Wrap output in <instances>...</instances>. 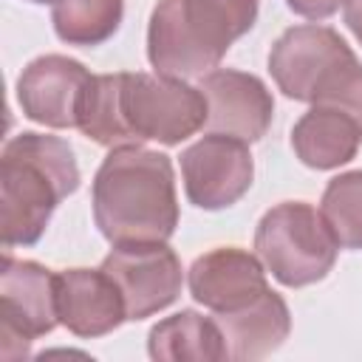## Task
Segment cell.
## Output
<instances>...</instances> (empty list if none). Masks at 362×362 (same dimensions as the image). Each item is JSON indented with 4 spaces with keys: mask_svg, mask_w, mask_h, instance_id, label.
I'll return each instance as SVG.
<instances>
[{
    "mask_svg": "<svg viewBox=\"0 0 362 362\" xmlns=\"http://www.w3.org/2000/svg\"><path fill=\"white\" fill-rule=\"evenodd\" d=\"M28 3H51V6H54L57 0H28Z\"/></svg>",
    "mask_w": 362,
    "mask_h": 362,
    "instance_id": "44dd1931",
    "label": "cell"
},
{
    "mask_svg": "<svg viewBox=\"0 0 362 362\" xmlns=\"http://www.w3.org/2000/svg\"><path fill=\"white\" fill-rule=\"evenodd\" d=\"M226 345V359L232 362H255L277 351L291 331V311L286 300L266 288L249 305L212 314Z\"/></svg>",
    "mask_w": 362,
    "mask_h": 362,
    "instance_id": "5bb4252c",
    "label": "cell"
},
{
    "mask_svg": "<svg viewBox=\"0 0 362 362\" xmlns=\"http://www.w3.org/2000/svg\"><path fill=\"white\" fill-rule=\"evenodd\" d=\"M362 122L339 105H311L291 127V150L311 170H337L356 158Z\"/></svg>",
    "mask_w": 362,
    "mask_h": 362,
    "instance_id": "9a60e30c",
    "label": "cell"
},
{
    "mask_svg": "<svg viewBox=\"0 0 362 362\" xmlns=\"http://www.w3.org/2000/svg\"><path fill=\"white\" fill-rule=\"evenodd\" d=\"M124 17V0H57L51 6L54 34L79 48L107 42Z\"/></svg>",
    "mask_w": 362,
    "mask_h": 362,
    "instance_id": "e0dca14e",
    "label": "cell"
},
{
    "mask_svg": "<svg viewBox=\"0 0 362 362\" xmlns=\"http://www.w3.org/2000/svg\"><path fill=\"white\" fill-rule=\"evenodd\" d=\"M74 147L59 136L23 130L0 153V238L3 249L34 246L59 201L79 189Z\"/></svg>",
    "mask_w": 362,
    "mask_h": 362,
    "instance_id": "3957f363",
    "label": "cell"
},
{
    "mask_svg": "<svg viewBox=\"0 0 362 362\" xmlns=\"http://www.w3.org/2000/svg\"><path fill=\"white\" fill-rule=\"evenodd\" d=\"M57 314L59 325L82 339L105 337L127 322L122 291L102 266L57 272Z\"/></svg>",
    "mask_w": 362,
    "mask_h": 362,
    "instance_id": "4fadbf2b",
    "label": "cell"
},
{
    "mask_svg": "<svg viewBox=\"0 0 362 362\" xmlns=\"http://www.w3.org/2000/svg\"><path fill=\"white\" fill-rule=\"evenodd\" d=\"M198 88L206 99V133L235 136L246 144L266 136L274 99L260 76L238 68H215L198 79Z\"/></svg>",
    "mask_w": 362,
    "mask_h": 362,
    "instance_id": "8fae6325",
    "label": "cell"
},
{
    "mask_svg": "<svg viewBox=\"0 0 362 362\" xmlns=\"http://www.w3.org/2000/svg\"><path fill=\"white\" fill-rule=\"evenodd\" d=\"M93 74L65 54H42L17 76V105L25 119L68 130L79 124V110Z\"/></svg>",
    "mask_w": 362,
    "mask_h": 362,
    "instance_id": "30bf717a",
    "label": "cell"
},
{
    "mask_svg": "<svg viewBox=\"0 0 362 362\" xmlns=\"http://www.w3.org/2000/svg\"><path fill=\"white\" fill-rule=\"evenodd\" d=\"M181 178L192 206L206 212L226 209L252 187L255 161L249 144L235 136L206 133L181 150Z\"/></svg>",
    "mask_w": 362,
    "mask_h": 362,
    "instance_id": "9c48e42d",
    "label": "cell"
},
{
    "mask_svg": "<svg viewBox=\"0 0 362 362\" xmlns=\"http://www.w3.org/2000/svg\"><path fill=\"white\" fill-rule=\"evenodd\" d=\"M359 68V57L339 37V31L320 23L286 28L269 51V74L294 102L314 105Z\"/></svg>",
    "mask_w": 362,
    "mask_h": 362,
    "instance_id": "8992f818",
    "label": "cell"
},
{
    "mask_svg": "<svg viewBox=\"0 0 362 362\" xmlns=\"http://www.w3.org/2000/svg\"><path fill=\"white\" fill-rule=\"evenodd\" d=\"M93 223L116 243L170 240L178 226L175 170L167 153L141 144L113 147L90 184Z\"/></svg>",
    "mask_w": 362,
    "mask_h": 362,
    "instance_id": "7a4b0ae2",
    "label": "cell"
},
{
    "mask_svg": "<svg viewBox=\"0 0 362 362\" xmlns=\"http://www.w3.org/2000/svg\"><path fill=\"white\" fill-rule=\"evenodd\" d=\"M102 269L119 286L130 322H139L173 305L184 283L181 260L167 240L116 243L105 255Z\"/></svg>",
    "mask_w": 362,
    "mask_h": 362,
    "instance_id": "ba28073f",
    "label": "cell"
},
{
    "mask_svg": "<svg viewBox=\"0 0 362 362\" xmlns=\"http://www.w3.org/2000/svg\"><path fill=\"white\" fill-rule=\"evenodd\" d=\"M57 325V274L37 260H17L6 249L0 269V356H28V345Z\"/></svg>",
    "mask_w": 362,
    "mask_h": 362,
    "instance_id": "52a82bcc",
    "label": "cell"
},
{
    "mask_svg": "<svg viewBox=\"0 0 362 362\" xmlns=\"http://www.w3.org/2000/svg\"><path fill=\"white\" fill-rule=\"evenodd\" d=\"M187 286L192 300L212 314L243 308L269 288L263 260L238 246H218L195 257L187 272Z\"/></svg>",
    "mask_w": 362,
    "mask_h": 362,
    "instance_id": "7c38bea8",
    "label": "cell"
},
{
    "mask_svg": "<svg viewBox=\"0 0 362 362\" xmlns=\"http://www.w3.org/2000/svg\"><path fill=\"white\" fill-rule=\"evenodd\" d=\"M206 124V99L187 79L122 71L93 74L76 130L102 147L181 144Z\"/></svg>",
    "mask_w": 362,
    "mask_h": 362,
    "instance_id": "6da1fadb",
    "label": "cell"
},
{
    "mask_svg": "<svg viewBox=\"0 0 362 362\" xmlns=\"http://www.w3.org/2000/svg\"><path fill=\"white\" fill-rule=\"evenodd\" d=\"M342 3H345V0H286V6H288L294 14L305 17V20H325V17H331Z\"/></svg>",
    "mask_w": 362,
    "mask_h": 362,
    "instance_id": "d6986e66",
    "label": "cell"
},
{
    "mask_svg": "<svg viewBox=\"0 0 362 362\" xmlns=\"http://www.w3.org/2000/svg\"><path fill=\"white\" fill-rule=\"evenodd\" d=\"M260 0H158L147 23L156 74L192 79L215 71L232 42L252 31Z\"/></svg>",
    "mask_w": 362,
    "mask_h": 362,
    "instance_id": "277c9868",
    "label": "cell"
},
{
    "mask_svg": "<svg viewBox=\"0 0 362 362\" xmlns=\"http://www.w3.org/2000/svg\"><path fill=\"white\" fill-rule=\"evenodd\" d=\"M255 252L280 286L303 288L320 283L334 269L339 240L317 206L283 201L257 221Z\"/></svg>",
    "mask_w": 362,
    "mask_h": 362,
    "instance_id": "5b68a950",
    "label": "cell"
},
{
    "mask_svg": "<svg viewBox=\"0 0 362 362\" xmlns=\"http://www.w3.org/2000/svg\"><path fill=\"white\" fill-rule=\"evenodd\" d=\"M320 212L342 249H362V170L334 175L322 189Z\"/></svg>",
    "mask_w": 362,
    "mask_h": 362,
    "instance_id": "ac0fdd59",
    "label": "cell"
},
{
    "mask_svg": "<svg viewBox=\"0 0 362 362\" xmlns=\"http://www.w3.org/2000/svg\"><path fill=\"white\" fill-rule=\"evenodd\" d=\"M147 354L156 362H221L226 359V345L215 317L181 308L150 328Z\"/></svg>",
    "mask_w": 362,
    "mask_h": 362,
    "instance_id": "2e32d148",
    "label": "cell"
},
{
    "mask_svg": "<svg viewBox=\"0 0 362 362\" xmlns=\"http://www.w3.org/2000/svg\"><path fill=\"white\" fill-rule=\"evenodd\" d=\"M342 17H345V25L351 28V34L356 37V42L362 45V0H345Z\"/></svg>",
    "mask_w": 362,
    "mask_h": 362,
    "instance_id": "ffe728a7",
    "label": "cell"
}]
</instances>
